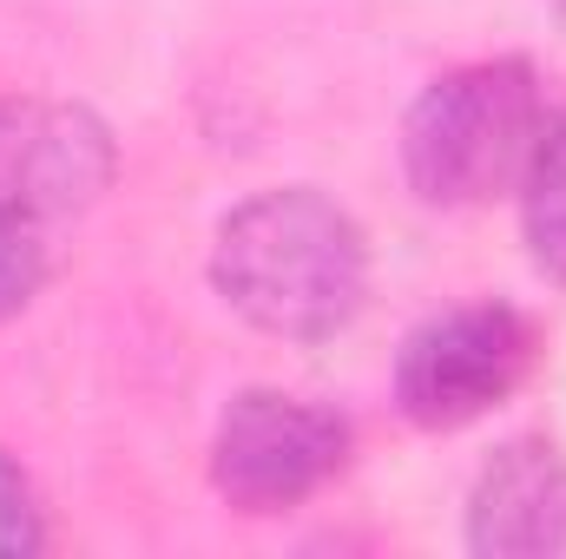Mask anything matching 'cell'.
I'll list each match as a JSON object with an SVG mask.
<instances>
[{"label": "cell", "mask_w": 566, "mask_h": 559, "mask_svg": "<svg viewBox=\"0 0 566 559\" xmlns=\"http://www.w3.org/2000/svg\"><path fill=\"white\" fill-rule=\"evenodd\" d=\"M113 171L106 133L66 106H0V198L20 211H73Z\"/></svg>", "instance_id": "8992f818"}, {"label": "cell", "mask_w": 566, "mask_h": 559, "mask_svg": "<svg viewBox=\"0 0 566 559\" xmlns=\"http://www.w3.org/2000/svg\"><path fill=\"white\" fill-rule=\"evenodd\" d=\"M46 277V244H40V218L0 198V316L27 309L33 289Z\"/></svg>", "instance_id": "ba28073f"}, {"label": "cell", "mask_w": 566, "mask_h": 559, "mask_svg": "<svg viewBox=\"0 0 566 559\" xmlns=\"http://www.w3.org/2000/svg\"><path fill=\"white\" fill-rule=\"evenodd\" d=\"M40 547H46V527H40L33 487H27V474L0 454V553H40Z\"/></svg>", "instance_id": "9c48e42d"}, {"label": "cell", "mask_w": 566, "mask_h": 559, "mask_svg": "<svg viewBox=\"0 0 566 559\" xmlns=\"http://www.w3.org/2000/svg\"><path fill=\"white\" fill-rule=\"evenodd\" d=\"M343 461H349V428L329 409L277 389L238 395L211 441V481L238 514H283L310 500L343 474Z\"/></svg>", "instance_id": "277c9868"}, {"label": "cell", "mask_w": 566, "mask_h": 559, "mask_svg": "<svg viewBox=\"0 0 566 559\" xmlns=\"http://www.w3.org/2000/svg\"><path fill=\"white\" fill-rule=\"evenodd\" d=\"M468 547L501 559L566 553V454L554 441H507L468 500Z\"/></svg>", "instance_id": "5b68a950"}, {"label": "cell", "mask_w": 566, "mask_h": 559, "mask_svg": "<svg viewBox=\"0 0 566 559\" xmlns=\"http://www.w3.org/2000/svg\"><path fill=\"white\" fill-rule=\"evenodd\" d=\"M521 231L547 277H566V113L541 126L521 171Z\"/></svg>", "instance_id": "52a82bcc"}, {"label": "cell", "mask_w": 566, "mask_h": 559, "mask_svg": "<svg viewBox=\"0 0 566 559\" xmlns=\"http://www.w3.org/2000/svg\"><path fill=\"white\" fill-rule=\"evenodd\" d=\"M534 362V329L507 303H461L409 329L396 356V402L416 428H468L501 409Z\"/></svg>", "instance_id": "3957f363"}, {"label": "cell", "mask_w": 566, "mask_h": 559, "mask_svg": "<svg viewBox=\"0 0 566 559\" xmlns=\"http://www.w3.org/2000/svg\"><path fill=\"white\" fill-rule=\"evenodd\" d=\"M541 86L527 60H474L428 80L402 119V171L422 204H481L527 171Z\"/></svg>", "instance_id": "7a4b0ae2"}, {"label": "cell", "mask_w": 566, "mask_h": 559, "mask_svg": "<svg viewBox=\"0 0 566 559\" xmlns=\"http://www.w3.org/2000/svg\"><path fill=\"white\" fill-rule=\"evenodd\" d=\"M211 277L251 329L283 342H323L349 329L369 296V244L343 204L290 184L238 204L218 224Z\"/></svg>", "instance_id": "6da1fadb"}]
</instances>
